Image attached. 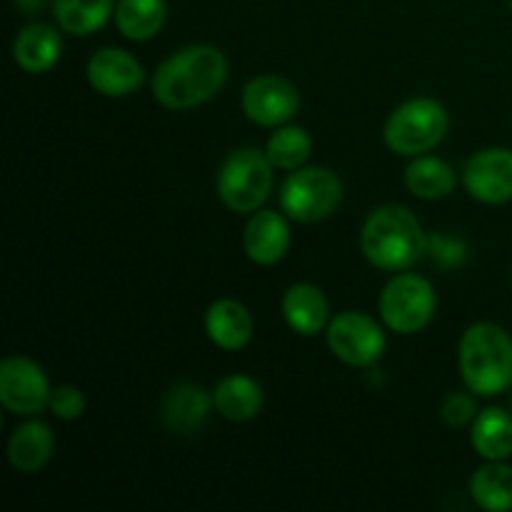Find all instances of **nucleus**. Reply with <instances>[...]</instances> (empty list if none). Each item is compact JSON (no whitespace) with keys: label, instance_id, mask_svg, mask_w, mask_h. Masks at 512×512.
Here are the masks:
<instances>
[{"label":"nucleus","instance_id":"nucleus-1","mask_svg":"<svg viewBox=\"0 0 512 512\" xmlns=\"http://www.w3.org/2000/svg\"><path fill=\"white\" fill-rule=\"evenodd\" d=\"M228 73L223 50L208 43L188 45L155 68L153 95L170 110L198 108L223 90Z\"/></svg>","mask_w":512,"mask_h":512},{"label":"nucleus","instance_id":"nucleus-2","mask_svg":"<svg viewBox=\"0 0 512 512\" xmlns=\"http://www.w3.org/2000/svg\"><path fill=\"white\" fill-rule=\"evenodd\" d=\"M360 250L373 268L383 273H405L428 255V233L413 210L388 203L365 218Z\"/></svg>","mask_w":512,"mask_h":512},{"label":"nucleus","instance_id":"nucleus-3","mask_svg":"<svg viewBox=\"0 0 512 512\" xmlns=\"http://www.w3.org/2000/svg\"><path fill=\"white\" fill-rule=\"evenodd\" d=\"M463 383L478 398H495L512 388V335L495 323H475L460 338Z\"/></svg>","mask_w":512,"mask_h":512},{"label":"nucleus","instance_id":"nucleus-4","mask_svg":"<svg viewBox=\"0 0 512 512\" xmlns=\"http://www.w3.org/2000/svg\"><path fill=\"white\" fill-rule=\"evenodd\" d=\"M450 130V115L435 98H410L388 115L383 140L395 155L418 158L430 153L445 140Z\"/></svg>","mask_w":512,"mask_h":512},{"label":"nucleus","instance_id":"nucleus-5","mask_svg":"<svg viewBox=\"0 0 512 512\" xmlns=\"http://www.w3.org/2000/svg\"><path fill=\"white\" fill-rule=\"evenodd\" d=\"M275 165L258 148H238L228 153L218 170V198L240 215L255 213L270 198L275 185Z\"/></svg>","mask_w":512,"mask_h":512},{"label":"nucleus","instance_id":"nucleus-6","mask_svg":"<svg viewBox=\"0 0 512 512\" xmlns=\"http://www.w3.org/2000/svg\"><path fill=\"white\" fill-rule=\"evenodd\" d=\"M343 203V183L338 173L323 165H303L290 170L280 185V210L298 223L328 220Z\"/></svg>","mask_w":512,"mask_h":512},{"label":"nucleus","instance_id":"nucleus-7","mask_svg":"<svg viewBox=\"0 0 512 512\" xmlns=\"http://www.w3.org/2000/svg\"><path fill=\"white\" fill-rule=\"evenodd\" d=\"M380 320L398 335H418L433 323L438 295L433 283L423 275L398 273L385 283L378 298Z\"/></svg>","mask_w":512,"mask_h":512},{"label":"nucleus","instance_id":"nucleus-8","mask_svg":"<svg viewBox=\"0 0 512 512\" xmlns=\"http://www.w3.org/2000/svg\"><path fill=\"white\" fill-rule=\"evenodd\" d=\"M328 348L340 363L350 368H370L385 353V333L375 318L358 310H345L330 320Z\"/></svg>","mask_w":512,"mask_h":512},{"label":"nucleus","instance_id":"nucleus-9","mask_svg":"<svg viewBox=\"0 0 512 512\" xmlns=\"http://www.w3.org/2000/svg\"><path fill=\"white\" fill-rule=\"evenodd\" d=\"M48 375L25 355H8L0 363V405L18 418H35L50 403Z\"/></svg>","mask_w":512,"mask_h":512},{"label":"nucleus","instance_id":"nucleus-10","mask_svg":"<svg viewBox=\"0 0 512 512\" xmlns=\"http://www.w3.org/2000/svg\"><path fill=\"white\" fill-rule=\"evenodd\" d=\"M240 105L250 123L260 128H280L300 110V93L283 75H258L240 93Z\"/></svg>","mask_w":512,"mask_h":512},{"label":"nucleus","instance_id":"nucleus-11","mask_svg":"<svg viewBox=\"0 0 512 512\" xmlns=\"http://www.w3.org/2000/svg\"><path fill=\"white\" fill-rule=\"evenodd\" d=\"M463 185L483 205H505L512 200V150L485 148L470 155L463 168Z\"/></svg>","mask_w":512,"mask_h":512},{"label":"nucleus","instance_id":"nucleus-12","mask_svg":"<svg viewBox=\"0 0 512 512\" xmlns=\"http://www.w3.org/2000/svg\"><path fill=\"white\" fill-rule=\"evenodd\" d=\"M88 83L105 98H128L143 85L145 70L133 53L123 48H100L90 55Z\"/></svg>","mask_w":512,"mask_h":512},{"label":"nucleus","instance_id":"nucleus-13","mask_svg":"<svg viewBox=\"0 0 512 512\" xmlns=\"http://www.w3.org/2000/svg\"><path fill=\"white\" fill-rule=\"evenodd\" d=\"M288 215L278 210H255L243 233V250L255 265L280 263L290 250Z\"/></svg>","mask_w":512,"mask_h":512},{"label":"nucleus","instance_id":"nucleus-14","mask_svg":"<svg viewBox=\"0 0 512 512\" xmlns=\"http://www.w3.org/2000/svg\"><path fill=\"white\" fill-rule=\"evenodd\" d=\"M283 318L293 333L315 338L330 325V303L323 290L313 283H293L283 293Z\"/></svg>","mask_w":512,"mask_h":512},{"label":"nucleus","instance_id":"nucleus-15","mask_svg":"<svg viewBox=\"0 0 512 512\" xmlns=\"http://www.w3.org/2000/svg\"><path fill=\"white\" fill-rule=\"evenodd\" d=\"M213 410V393L195 383H175L163 398V423L170 433L193 435Z\"/></svg>","mask_w":512,"mask_h":512},{"label":"nucleus","instance_id":"nucleus-16","mask_svg":"<svg viewBox=\"0 0 512 512\" xmlns=\"http://www.w3.org/2000/svg\"><path fill=\"white\" fill-rule=\"evenodd\" d=\"M205 333L220 350H243L253 340L255 323L250 310L235 298H220L205 310Z\"/></svg>","mask_w":512,"mask_h":512},{"label":"nucleus","instance_id":"nucleus-17","mask_svg":"<svg viewBox=\"0 0 512 512\" xmlns=\"http://www.w3.org/2000/svg\"><path fill=\"white\" fill-rule=\"evenodd\" d=\"M55 453V433L43 420H28L10 433L8 463L15 473L35 475Z\"/></svg>","mask_w":512,"mask_h":512},{"label":"nucleus","instance_id":"nucleus-18","mask_svg":"<svg viewBox=\"0 0 512 512\" xmlns=\"http://www.w3.org/2000/svg\"><path fill=\"white\" fill-rule=\"evenodd\" d=\"M63 55L60 33L48 23H30L15 35L13 60L20 70L30 75L48 73Z\"/></svg>","mask_w":512,"mask_h":512},{"label":"nucleus","instance_id":"nucleus-19","mask_svg":"<svg viewBox=\"0 0 512 512\" xmlns=\"http://www.w3.org/2000/svg\"><path fill=\"white\" fill-rule=\"evenodd\" d=\"M213 403L215 410L230 423H250L263 410L265 395L258 380L243 373H233L215 383Z\"/></svg>","mask_w":512,"mask_h":512},{"label":"nucleus","instance_id":"nucleus-20","mask_svg":"<svg viewBox=\"0 0 512 512\" xmlns=\"http://www.w3.org/2000/svg\"><path fill=\"white\" fill-rule=\"evenodd\" d=\"M405 188L420 200H443L458 188V173L435 155H418L405 168Z\"/></svg>","mask_w":512,"mask_h":512},{"label":"nucleus","instance_id":"nucleus-21","mask_svg":"<svg viewBox=\"0 0 512 512\" xmlns=\"http://www.w3.org/2000/svg\"><path fill=\"white\" fill-rule=\"evenodd\" d=\"M470 443L483 460L512 458V415L500 408H485L475 415Z\"/></svg>","mask_w":512,"mask_h":512},{"label":"nucleus","instance_id":"nucleus-22","mask_svg":"<svg viewBox=\"0 0 512 512\" xmlns=\"http://www.w3.org/2000/svg\"><path fill=\"white\" fill-rule=\"evenodd\" d=\"M470 495L475 505L488 512L512 510V465L505 460H488L470 478Z\"/></svg>","mask_w":512,"mask_h":512},{"label":"nucleus","instance_id":"nucleus-23","mask_svg":"<svg viewBox=\"0 0 512 512\" xmlns=\"http://www.w3.org/2000/svg\"><path fill=\"white\" fill-rule=\"evenodd\" d=\"M168 18L165 0H120L115 5V25L120 33L135 43L153 40L163 30Z\"/></svg>","mask_w":512,"mask_h":512},{"label":"nucleus","instance_id":"nucleus-24","mask_svg":"<svg viewBox=\"0 0 512 512\" xmlns=\"http://www.w3.org/2000/svg\"><path fill=\"white\" fill-rule=\"evenodd\" d=\"M53 15L70 35H93L115 15V0H53Z\"/></svg>","mask_w":512,"mask_h":512},{"label":"nucleus","instance_id":"nucleus-25","mask_svg":"<svg viewBox=\"0 0 512 512\" xmlns=\"http://www.w3.org/2000/svg\"><path fill=\"white\" fill-rule=\"evenodd\" d=\"M270 163L280 170H298L313 155V138L300 125H280L265 145Z\"/></svg>","mask_w":512,"mask_h":512},{"label":"nucleus","instance_id":"nucleus-26","mask_svg":"<svg viewBox=\"0 0 512 512\" xmlns=\"http://www.w3.org/2000/svg\"><path fill=\"white\" fill-rule=\"evenodd\" d=\"M428 258L435 268L455 270L468 260V243L445 233H428Z\"/></svg>","mask_w":512,"mask_h":512},{"label":"nucleus","instance_id":"nucleus-27","mask_svg":"<svg viewBox=\"0 0 512 512\" xmlns=\"http://www.w3.org/2000/svg\"><path fill=\"white\" fill-rule=\"evenodd\" d=\"M48 408L55 418L65 420V423H73V420L83 418L85 413L83 390L75 388V385H55L53 393H50Z\"/></svg>","mask_w":512,"mask_h":512},{"label":"nucleus","instance_id":"nucleus-28","mask_svg":"<svg viewBox=\"0 0 512 512\" xmlns=\"http://www.w3.org/2000/svg\"><path fill=\"white\" fill-rule=\"evenodd\" d=\"M475 415H478V403H475V393L470 395V390L468 393H450L440 405V420L453 430L473 423Z\"/></svg>","mask_w":512,"mask_h":512},{"label":"nucleus","instance_id":"nucleus-29","mask_svg":"<svg viewBox=\"0 0 512 512\" xmlns=\"http://www.w3.org/2000/svg\"><path fill=\"white\" fill-rule=\"evenodd\" d=\"M13 3L18 5V8L23 10L25 15H33V13H38L40 8H43L45 0H13Z\"/></svg>","mask_w":512,"mask_h":512}]
</instances>
